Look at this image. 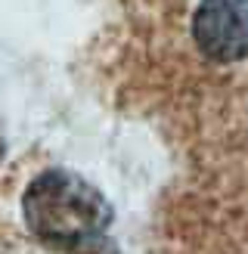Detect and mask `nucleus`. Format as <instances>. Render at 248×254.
Listing matches in <instances>:
<instances>
[{
  "mask_svg": "<svg viewBox=\"0 0 248 254\" xmlns=\"http://www.w3.org/2000/svg\"><path fill=\"white\" fill-rule=\"evenodd\" d=\"M22 214L37 239L59 248H90L112 223L106 195L65 171L37 177L22 198Z\"/></svg>",
  "mask_w": 248,
  "mask_h": 254,
  "instance_id": "nucleus-1",
  "label": "nucleus"
},
{
  "mask_svg": "<svg viewBox=\"0 0 248 254\" xmlns=\"http://www.w3.org/2000/svg\"><path fill=\"white\" fill-rule=\"evenodd\" d=\"M192 37L214 62L248 56V0H202L192 16Z\"/></svg>",
  "mask_w": 248,
  "mask_h": 254,
  "instance_id": "nucleus-2",
  "label": "nucleus"
}]
</instances>
